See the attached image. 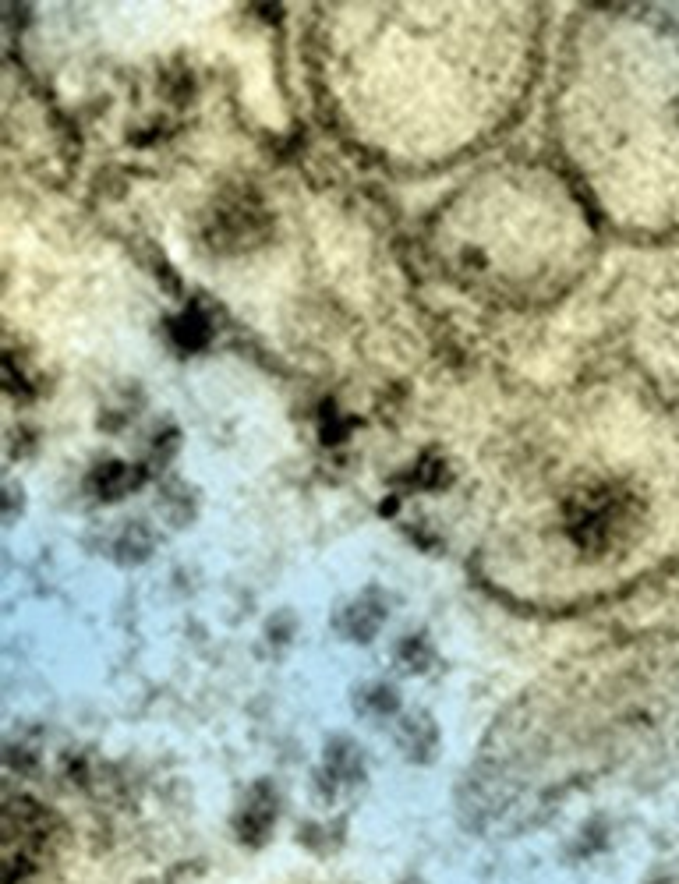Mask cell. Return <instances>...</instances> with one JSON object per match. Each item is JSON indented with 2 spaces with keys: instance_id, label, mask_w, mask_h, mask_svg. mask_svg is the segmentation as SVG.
<instances>
[{
  "instance_id": "cell-1",
  "label": "cell",
  "mask_w": 679,
  "mask_h": 884,
  "mask_svg": "<svg viewBox=\"0 0 679 884\" xmlns=\"http://www.w3.org/2000/svg\"><path fill=\"white\" fill-rule=\"evenodd\" d=\"M634 506L619 488H595L588 496H580L570 506V531L573 542L591 552H605L619 542L634 520Z\"/></svg>"
}]
</instances>
